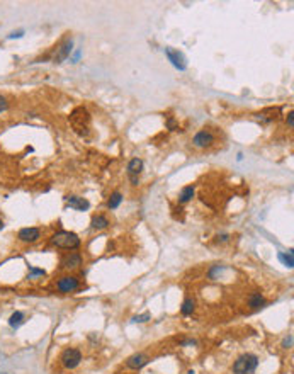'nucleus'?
Wrapping results in <instances>:
<instances>
[{"instance_id": "nucleus-1", "label": "nucleus", "mask_w": 294, "mask_h": 374, "mask_svg": "<svg viewBox=\"0 0 294 374\" xmlns=\"http://www.w3.org/2000/svg\"><path fill=\"white\" fill-rule=\"evenodd\" d=\"M80 238L77 233L73 231H65V230H59V231L55 233L51 236V245L57 247V249L63 250H77L80 247Z\"/></svg>"}, {"instance_id": "nucleus-2", "label": "nucleus", "mask_w": 294, "mask_h": 374, "mask_svg": "<svg viewBox=\"0 0 294 374\" xmlns=\"http://www.w3.org/2000/svg\"><path fill=\"white\" fill-rule=\"evenodd\" d=\"M70 123H72L73 129L79 133L80 136L88 135V128H90V116L85 107H77L72 114H70Z\"/></svg>"}, {"instance_id": "nucleus-3", "label": "nucleus", "mask_w": 294, "mask_h": 374, "mask_svg": "<svg viewBox=\"0 0 294 374\" xmlns=\"http://www.w3.org/2000/svg\"><path fill=\"white\" fill-rule=\"evenodd\" d=\"M259 368V357L255 354H243L233 364V374H254Z\"/></svg>"}, {"instance_id": "nucleus-4", "label": "nucleus", "mask_w": 294, "mask_h": 374, "mask_svg": "<svg viewBox=\"0 0 294 374\" xmlns=\"http://www.w3.org/2000/svg\"><path fill=\"white\" fill-rule=\"evenodd\" d=\"M82 362V352L79 349H73V347H68V349L63 350L61 354V364L63 368L66 369H75Z\"/></svg>"}, {"instance_id": "nucleus-5", "label": "nucleus", "mask_w": 294, "mask_h": 374, "mask_svg": "<svg viewBox=\"0 0 294 374\" xmlns=\"http://www.w3.org/2000/svg\"><path fill=\"white\" fill-rule=\"evenodd\" d=\"M82 262H84V259H82V255L79 254V252H68L66 255H63L61 259V269L65 270H77L80 269Z\"/></svg>"}, {"instance_id": "nucleus-6", "label": "nucleus", "mask_w": 294, "mask_h": 374, "mask_svg": "<svg viewBox=\"0 0 294 374\" xmlns=\"http://www.w3.org/2000/svg\"><path fill=\"white\" fill-rule=\"evenodd\" d=\"M57 288L59 292H73L80 288V281L75 276H63L58 279Z\"/></svg>"}, {"instance_id": "nucleus-7", "label": "nucleus", "mask_w": 294, "mask_h": 374, "mask_svg": "<svg viewBox=\"0 0 294 374\" xmlns=\"http://www.w3.org/2000/svg\"><path fill=\"white\" fill-rule=\"evenodd\" d=\"M214 135L209 131V129H203V131L196 133V136L192 138V143H194V146L197 148H207L211 146L214 143Z\"/></svg>"}, {"instance_id": "nucleus-8", "label": "nucleus", "mask_w": 294, "mask_h": 374, "mask_svg": "<svg viewBox=\"0 0 294 374\" xmlns=\"http://www.w3.org/2000/svg\"><path fill=\"white\" fill-rule=\"evenodd\" d=\"M17 238H19L22 243H34L41 238V230L36 227L22 228L21 231L17 233Z\"/></svg>"}, {"instance_id": "nucleus-9", "label": "nucleus", "mask_w": 294, "mask_h": 374, "mask_svg": "<svg viewBox=\"0 0 294 374\" xmlns=\"http://www.w3.org/2000/svg\"><path fill=\"white\" fill-rule=\"evenodd\" d=\"M150 361H151V359L148 357L147 354L138 352V354H133L131 357H128V361H126V366H128L129 369H141V368H145V366H147Z\"/></svg>"}, {"instance_id": "nucleus-10", "label": "nucleus", "mask_w": 294, "mask_h": 374, "mask_svg": "<svg viewBox=\"0 0 294 374\" xmlns=\"http://www.w3.org/2000/svg\"><path fill=\"white\" fill-rule=\"evenodd\" d=\"M165 55H167V58H169V60L172 61V65L176 66V68H178V70H185L187 63H185V58H184V55H182L180 51L172 50V48H167V50H165Z\"/></svg>"}, {"instance_id": "nucleus-11", "label": "nucleus", "mask_w": 294, "mask_h": 374, "mask_svg": "<svg viewBox=\"0 0 294 374\" xmlns=\"http://www.w3.org/2000/svg\"><path fill=\"white\" fill-rule=\"evenodd\" d=\"M65 201L70 208L75 209V211H87L88 208H90V202H88L85 198H79V196H68V198H65Z\"/></svg>"}, {"instance_id": "nucleus-12", "label": "nucleus", "mask_w": 294, "mask_h": 374, "mask_svg": "<svg viewBox=\"0 0 294 374\" xmlns=\"http://www.w3.org/2000/svg\"><path fill=\"white\" fill-rule=\"evenodd\" d=\"M265 305H267L265 298H264L260 292H252V294L248 296V306H250V310H260Z\"/></svg>"}, {"instance_id": "nucleus-13", "label": "nucleus", "mask_w": 294, "mask_h": 374, "mask_svg": "<svg viewBox=\"0 0 294 374\" xmlns=\"http://www.w3.org/2000/svg\"><path fill=\"white\" fill-rule=\"evenodd\" d=\"M72 46H73V43L72 41H66L63 46H59V50H58V53L55 55V63H61V61H65L66 58L70 57V53H72Z\"/></svg>"}, {"instance_id": "nucleus-14", "label": "nucleus", "mask_w": 294, "mask_h": 374, "mask_svg": "<svg viewBox=\"0 0 294 374\" xmlns=\"http://www.w3.org/2000/svg\"><path fill=\"white\" fill-rule=\"evenodd\" d=\"M109 225H111L109 220H107V216H104V214H95V216H92V220H90L92 230H106Z\"/></svg>"}, {"instance_id": "nucleus-15", "label": "nucleus", "mask_w": 294, "mask_h": 374, "mask_svg": "<svg viewBox=\"0 0 294 374\" xmlns=\"http://www.w3.org/2000/svg\"><path fill=\"white\" fill-rule=\"evenodd\" d=\"M143 170V160L141 158H133L129 160L128 164V175H133V177H138Z\"/></svg>"}, {"instance_id": "nucleus-16", "label": "nucleus", "mask_w": 294, "mask_h": 374, "mask_svg": "<svg viewBox=\"0 0 294 374\" xmlns=\"http://www.w3.org/2000/svg\"><path fill=\"white\" fill-rule=\"evenodd\" d=\"M194 191H196L194 186L184 187L180 191V196H178V202H180V204H185V202H189L192 198H194Z\"/></svg>"}, {"instance_id": "nucleus-17", "label": "nucleus", "mask_w": 294, "mask_h": 374, "mask_svg": "<svg viewBox=\"0 0 294 374\" xmlns=\"http://www.w3.org/2000/svg\"><path fill=\"white\" fill-rule=\"evenodd\" d=\"M194 310H196V301L192 298H185L180 306V313L184 315V316H189V315L194 313Z\"/></svg>"}, {"instance_id": "nucleus-18", "label": "nucleus", "mask_w": 294, "mask_h": 374, "mask_svg": "<svg viewBox=\"0 0 294 374\" xmlns=\"http://www.w3.org/2000/svg\"><path fill=\"white\" fill-rule=\"evenodd\" d=\"M22 323H24V313H22V312H16V313L10 315V318H9V325H10V327H12V328H19Z\"/></svg>"}, {"instance_id": "nucleus-19", "label": "nucleus", "mask_w": 294, "mask_h": 374, "mask_svg": "<svg viewBox=\"0 0 294 374\" xmlns=\"http://www.w3.org/2000/svg\"><path fill=\"white\" fill-rule=\"evenodd\" d=\"M122 202V194L121 192H113L109 198V201H107V208L109 209H116L119 208V204Z\"/></svg>"}, {"instance_id": "nucleus-20", "label": "nucleus", "mask_w": 294, "mask_h": 374, "mask_svg": "<svg viewBox=\"0 0 294 374\" xmlns=\"http://www.w3.org/2000/svg\"><path fill=\"white\" fill-rule=\"evenodd\" d=\"M279 259H281V260L284 262L286 267L291 269L293 265H294V259H293V252H291V250H289L288 254H279Z\"/></svg>"}, {"instance_id": "nucleus-21", "label": "nucleus", "mask_w": 294, "mask_h": 374, "mask_svg": "<svg viewBox=\"0 0 294 374\" xmlns=\"http://www.w3.org/2000/svg\"><path fill=\"white\" fill-rule=\"evenodd\" d=\"M223 270H225V267H223V265H214V267H213V269H211V270H209V272H207V277H209V279H211V281H214V279H216V277H218V276H219V274H221V272H223Z\"/></svg>"}, {"instance_id": "nucleus-22", "label": "nucleus", "mask_w": 294, "mask_h": 374, "mask_svg": "<svg viewBox=\"0 0 294 374\" xmlns=\"http://www.w3.org/2000/svg\"><path fill=\"white\" fill-rule=\"evenodd\" d=\"M150 318H151L150 313H143V315H136V316L133 318V321H135V323H145V321H148Z\"/></svg>"}, {"instance_id": "nucleus-23", "label": "nucleus", "mask_w": 294, "mask_h": 374, "mask_svg": "<svg viewBox=\"0 0 294 374\" xmlns=\"http://www.w3.org/2000/svg\"><path fill=\"white\" fill-rule=\"evenodd\" d=\"M282 347H284V349H291L293 347V335H288L284 340H282Z\"/></svg>"}, {"instance_id": "nucleus-24", "label": "nucleus", "mask_w": 294, "mask_h": 374, "mask_svg": "<svg viewBox=\"0 0 294 374\" xmlns=\"http://www.w3.org/2000/svg\"><path fill=\"white\" fill-rule=\"evenodd\" d=\"M167 126H169V129H172V131L178 129V124H177V121L174 119V117H169V119H167Z\"/></svg>"}, {"instance_id": "nucleus-25", "label": "nucleus", "mask_w": 294, "mask_h": 374, "mask_svg": "<svg viewBox=\"0 0 294 374\" xmlns=\"http://www.w3.org/2000/svg\"><path fill=\"white\" fill-rule=\"evenodd\" d=\"M7 107H9V102H7V99L3 97V95H0V113L7 111Z\"/></svg>"}, {"instance_id": "nucleus-26", "label": "nucleus", "mask_w": 294, "mask_h": 374, "mask_svg": "<svg viewBox=\"0 0 294 374\" xmlns=\"http://www.w3.org/2000/svg\"><path fill=\"white\" fill-rule=\"evenodd\" d=\"M29 272H31V276H44V270L43 269H36V267H29Z\"/></svg>"}, {"instance_id": "nucleus-27", "label": "nucleus", "mask_w": 294, "mask_h": 374, "mask_svg": "<svg viewBox=\"0 0 294 374\" xmlns=\"http://www.w3.org/2000/svg\"><path fill=\"white\" fill-rule=\"evenodd\" d=\"M286 121H288V126H289V128H294V114H293V113H289V114H288V117H286Z\"/></svg>"}, {"instance_id": "nucleus-28", "label": "nucleus", "mask_w": 294, "mask_h": 374, "mask_svg": "<svg viewBox=\"0 0 294 374\" xmlns=\"http://www.w3.org/2000/svg\"><path fill=\"white\" fill-rule=\"evenodd\" d=\"M180 345H197V342L194 339H187V340H182Z\"/></svg>"}, {"instance_id": "nucleus-29", "label": "nucleus", "mask_w": 294, "mask_h": 374, "mask_svg": "<svg viewBox=\"0 0 294 374\" xmlns=\"http://www.w3.org/2000/svg\"><path fill=\"white\" fill-rule=\"evenodd\" d=\"M22 34H24V31H17V32H12V34H10L9 38H10V39H12V38H21Z\"/></svg>"}, {"instance_id": "nucleus-30", "label": "nucleus", "mask_w": 294, "mask_h": 374, "mask_svg": "<svg viewBox=\"0 0 294 374\" xmlns=\"http://www.w3.org/2000/svg\"><path fill=\"white\" fill-rule=\"evenodd\" d=\"M228 238H230V236L226 235V233H225V235H221V236L218 235V242H226V240H228Z\"/></svg>"}, {"instance_id": "nucleus-31", "label": "nucleus", "mask_w": 294, "mask_h": 374, "mask_svg": "<svg viewBox=\"0 0 294 374\" xmlns=\"http://www.w3.org/2000/svg\"><path fill=\"white\" fill-rule=\"evenodd\" d=\"M2 228H3V220L0 218V230H2Z\"/></svg>"}]
</instances>
